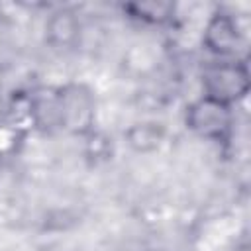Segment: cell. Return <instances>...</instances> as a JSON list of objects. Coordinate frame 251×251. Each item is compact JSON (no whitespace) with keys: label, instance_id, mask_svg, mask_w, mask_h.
Here are the masks:
<instances>
[{"label":"cell","instance_id":"cell-1","mask_svg":"<svg viewBox=\"0 0 251 251\" xmlns=\"http://www.w3.org/2000/svg\"><path fill=\"white\" fill-rule=\"evenodd\" d=\"M202 92L208 98L233 106L241 102L251 88L249 67L241 59H220L204 67L200 75Z\"/></svg>","mask_w":251,"mask_h":251},{"label":"cell","instance_id":"cell-11","mask_svg":"<svg viewBox=\"0 0 251 251\" xmlns=\"http://www.w3.org/2000/svg\"><path fill=\"white\" fill-rule=\"evenodd\" d=\"M149 251H165V249H149Z\"/></svg>","mask_w":251,"mask_h":251},{"label":"cell","instance_id":"cell-9","mask_svg":"<svg viewBox=\"0 0 251 251\" xmlns=\"http://www.w3.org/2000/svg\"><path fill=\"white\" fill-rule=\"evenodd\" d=\"M86 145H84V151H86V157L92 159L94 163L98 161H106L112 157V139L102 133V131H92L88 133L86 137Z\"/></svg>","mask_w":251,"mask_h":251},{"label":"cell","instance_id":"cell-4","mask_svg":"<svg viewBox=\"0 0 251 251\" xmlns=\"http://www.w3.org/2000/svg\"><path fill=\"white\" fill-rule=\"evenodd\" d=\"M241 41L243 33L233 14L218 10L208 18L202 33V45L208 53L220 59H233Z\"/></svg>","mask_w":251,"mask_h":251},{"label":"cell","instance_id":"cell-3","mask_svg":"<svg viewBox=\"0 0 251 251\" xmlns=\"http://www.w3.org/2000/svg\"><path fill=\"white\" fill-rule=\"evenodd\" d=\"M184 127L210 141H227L233 129V106L202 94L186 106Z\"/></svg>","mask_w":251,"mask_h":251},{"label":"cell","instance_id":"cell-10","mask_svg":"<svg viewBox=\"0 0 251 251\" xmlns=\"http://www.w3.org/2000/svg\"><path fill=\"white\" fill-rule=\"evenodd\" d=\"M24 141V133L14 124H0V159L18 151Z\"/></svg>","mask_w":251,"mask_h":251},{"label":"cell","instance_id":"cell-5","mask_svg":"<svg viewBox=\"0 0 251 251\" xmlns=\"http://www.w3.org/2000/svg\"><path fill=\"white\" fill-rule=\"evenodd\" d=\"M27 118L41 131L59 129L57 86H39L27 94Z\"/></svg>","mask_w":251,"mask_h":251},{"label":"cell","instance_id":"cell-2","mask_svg":"<svg viewBox=\"0 0 251 251\" xmlns=\"http://www.w3.org/2000/svg\"><path fill=\"white\" fill-rule=\"evenodd\" d=\"M59 96V129L86 137L94 131L96 122V98L86 84L69 82L57 86Z\"/></svg>","mask_w":251,"mask_h":251},{"label":"cell","instance_id":"cell-7","mask_svg":"<svg viewBox=\"0 0 251 251\" xmlns=\"http://www.w3.org/2000/svg\"><path fill=\"white\" fill-rule=\"evenodd\" d=\"M167 127L161 122L145 120V122H135L124 131V139L133 149L135 153H151L161 147L165 141Z\"/></svg>","mask_w":251,"mask_h":251},{"label":"cell","instance_id":"cell-6","mask_svg":"<svg viewBox=\"0 0 251 251\" xmlns=\"http://www.w3.org/2000/svg\"><path fill=\"white\" fill-rule=\"evenodd\" d=\"M80 37V20L71 8H57L45 20V41L55 49L73 47Z\"/></svg>","mask_w":251,"mask_h":251},{"label":"cell","instance_id":"cell-8","mask_svg":"<svg viewBox=\"0 0 251 251\" xmlns=\"http://www.w3.org/2000/svg\"><path fill=\"white\" fill-rule=\"evenodd\" d=\"M124 14H127L131 20L149 24V25H165L175 18L176 6L173 2H129L122 6Z\"/></svg>","mask_w":251,"mask_h":251},{"label":"cell","instance_id":"cell-12","mask_svg":"<svg viewBox=\"0 0 251 251\" xmlns=\"http://www.w3.org/2000/svg\"><path fill=\"white\" fill-rule=\"evenodd\" d=\"M0 82H2V69H0Z\"/></svg>","mask_w":251,"mask_h":251}]
</instances>
